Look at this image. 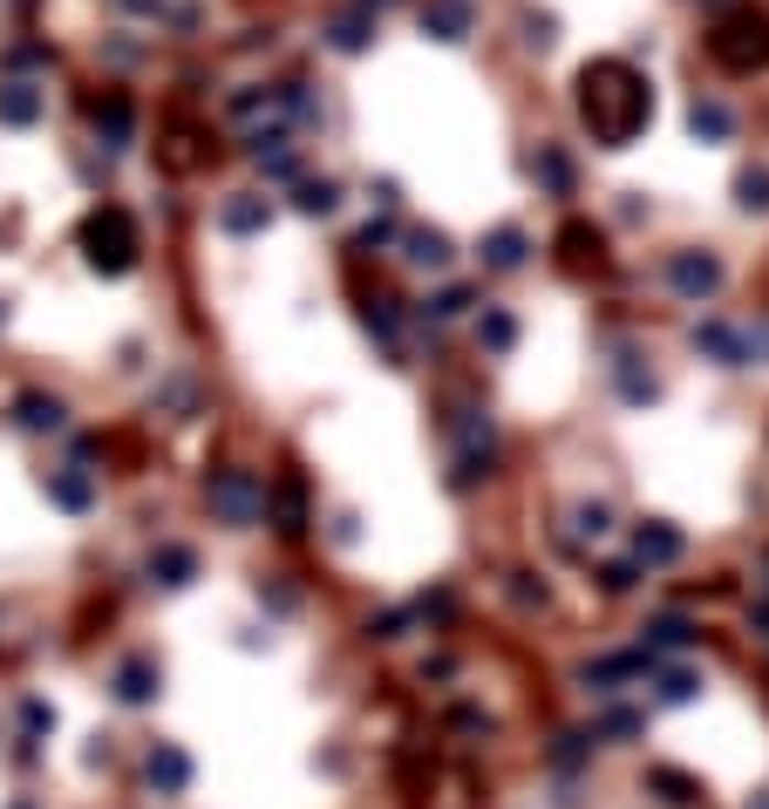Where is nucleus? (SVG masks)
Segmentation results:
<instances>
[{"instance_id":"aec40b11","label":"nucleus","mask_w":769,"mask_h":809,"mask_svg":"<svg viewBox=\"0 0 769 809\" xmlns=\"http://www.w3.org/2000/svg\"><path fill=\"white\" fill-rule=\"evenodd\" d=\"M695 347H708V354H722V368H743V341L728 334V327H702L695 334Z\"/></svg>"},{"instance_id":"4468645a","label":"nucleus","mask_w":769,"mask_h":809,"mask_svg":"<svg viewBox=\"0 0 769 809\" xmlns=\"http://www.w3.org/2000/svg\"><path fill=\"white\" fill-rule=\"evenodd\" d=\"M150 783H157V789H184V783H191V762H184L178 748H157V755H150Z\"/></svg>"},{"instance_id":"f3484780","label":"nucleus","mask_w":769,"mask_h":809,"mask_svg":"<svg viewBox=\"0 0 769 809\" xmlns=\"http://www.w3.org/2000/svg\"><path fill=\"white\" fill-rule=\"evenodd\" d=\"M647 783H654V789H661V796H667L674 809H687V802H702V789H695V783H687V776H681V768H654V776H647Z\"/></svg>"},{"instance_id":"7c9ffc66","label":"nucleus","mask_w":769,"mask_h":809,"mask_svg":"<svg viewBox=\"0 0 769 809\" xmlns=\"http://www.w3.org/2000/svg\"><path fill=\"white\" fill-rule=\"evenodd\" d=\"M116 8H124V14H150V21H157V14H164V0H116Z\"/></svg>"},{"instance_id":"39448f33","label":"nucleus","mask_w":769,"mask_h":809,"mask_svg":"<svg viewBox=\"0 0 769 809\" xmlns=\"http://www.w3.org/2000/svg\"><path fill=\"white\" fill-rule=\"evenodd\" d=\"M42 109H49V96L34 89V83H0V123H8V130L42 123Z\"/></svg>"},{"instance_id":"c85d7f7f","label":"nucleus","mask_w":769,"mask_h":809,"mask_svg":"<svg viewBox=\"0 0 769 809\" xmlns=\"http://www.w3.org/2000/svg\"><path fill=\"white\" fill-rule=\"evenodd\" d=\"M599 585H606V592H627V585H633V564H606Z\"/></svg>"},{"instance_id":"a878e982","label":"nucleus","mask_w":769,"mask_h":809,"mask_svg":"<svg viewBox=\"0 0 769 809\" xmlns=\"http://www.w3.org/2000/svg\"><path fill=\"white\" fill-rule=\"evenodd\" d=\"M279 531H300V483L279 490Z\"/></svg>"},{"instance_id":"9b49d317","label":"nucleus","mask_w":769,"mask_h":809,"mask_svg":"<svg viewBox=\"0 0 769 809\" xmlns=\"http://www.w3.org/2000/svg\"><path fill=\"white\" fill-rule=\"evenodd\" d=\"M96 130L109 137V150H124V143H130V103H124V96L96 103Z\"/></svg>"},{"instance_id":"412c9836","label":"nucleus","mask_w":769,"mask_h":809,"mask_svg":"<svg viewBox=\"0 0 769 809\" xmlns=\"http://www.w3.org/2000/svg\"><path fill=\"white\" fill-rule=\"evenodd\" d=\"M667 558H681V538L647 524V531H640V564H667Z\"/></svg>"},{"instance_id":"bb28decb","label":"nucleus","mask_w":769,"mask_h":809,"mask_svg":"<svg viewBox=\"0 0 769 809\" xmlns=\"http://www.w3.org/2000/svg\"><path fill=\"white\" fill-rule=\"evenodd\" d=\"M687 694H695V673H667L661 680V701H687Z\"/></svg>"},{"instance_id":"f257e3e1","label":"nucleus","mask_w":769,"mask_h":809,"mask_svg":"<svg viewBox=\"0 0 769 809\" xmlns=\"http://www.w3.org/2000/svg\"><path fill=\"white\" fill-rule=\"evenodd\" d=\"M579 116H586L592 143L627 150L647 130V116H654V89H647V75L633 62H592L579 75Z\"/></svg>"},{"instance_id":"2eb2a0df","label":"nucleus","mask_w":769,"mask_h":809,"mask_svg":"<svg viewBox=\"0 0 769 809\" xmlns=\"http://www.w3.org/2000/svg\"><path fill=\"white\" fill-rule=\"evenodd\" d=\"M150 680H157V673H150V660H130L124 673H116V701L143 708V701H150Z\"/></svg>"},{"instance_id":"6ab92c4d","label":"nucleus","mask_w":769,"mask_h":809,"mask_svg":"<svg viewBox=\"0 0 769 809\" xmlns=\"http://www.w3.org/2000/svg\"><path fill=\"white\" fill-rule=\"evenodd\" d=\"M532 171H538V177H545L558 197H573V164H565L558 150H538V157H532Z\"/></svg>"},{"instance_id":"6e6552de","label":"nucleus","mask_w":769,"mask_h":809,"mask_svg":"<svg viewBox=\"0 0 769 809\" xmlns=\"http://www.w3.org/2000/svg\"><path fill=\"white\" fill-rule=\"evenodd\" d=\"M218 225H225L232 238H246V231H266V225H273V205H266V197H232V205L218 212Z\"/></svg>"},{"instance_id":"9d476101","label":"nucleus","mask_w":769,"mask_h":809,"mask_svg":"<svg viewBox=\"0 0 769 809\" xmlns=\"http://www.w3.org/2000/svg\"><path fill=\"white\" fill-rule=\"evenodd\" d=\"M483 266H498V272H517L524 266V231H491V246H483Z\"/></svg>"},{"instance_id":"4be33fe9","label":"nucleus","mask_w":769,"mask_h":809,"mask_svg":"<svg viewBox=\"0 0 769 809\" xmlns=\"http://www.w3.org/2000/svg\"><path fill=\"white\" fill-rule=\"evenodd\" d=\"M477 334H483V347H491V354H504V347L517 341V320H511V313H483Z\"/></svg>"},{"instance_id":"2f4dec72","label":"nucleus","mask_w":769,"mask_h":809,"mask_svg":"<svg viewBox=\"0 0 769 809\" xmlns=\"http://www.w3.org/2000/svg\"><path fill=\"white\" fill-rule=\"evenodd\" d=\"M756 809H769V802H756Z\"/></svg>"},{"instance_id":"ddd939ff","label":"nucleus","mask_w":769,"mask_h":809,"mask_svg":"<svg viewBox=\"0 0 769 809\" xmlns=\"http://www.w3.org/2000/svg\"><path fill=\"white\" fill-rule=\"evenodd\" d=\"M409 266L442 272V266H450V238H442V231H409Z\"/></svg>"},{"instance_id":"5701e85b","label":"nucleus","mask_w":769,"mask_h":809,"mask_svg":"<svg viewBox=\"0 0 769 809\" xmlns=\"http://www.w3.org/2000/svg\"><path fill=\"white\" fill-rule=\"evenodd\" d=\"M736 197H743V212H769V171H743Z\"/></svg>"},{"instance_id":"a211bd4d","label":"nucleus","mask_w":769,"mask_h":809,"mask_svg":"<svg viewBox=\"0 0 769 809\" xmlns=\"http://www.w3.org/2000/svg\"><path fill=\"white\" fill-rule=\"evenodd\" d=\"M687 123H695V137H715V143H722L728 130H736V116H728L722 103H695V116H687Z\"/></svg>"},{"instance_id":"423d86ee","label":"nucleus","mask_w":769,"mask_h":809,"mask_svg":"<svg viewBox=\"0 0 769 809\" xmlns=\"http://www.w3.org/2000/svg\"><path fill=\"white\" fill-rule=\"evenodd\" d=\"M212 504H218L225 517L246 524V517L266 504V490H259V476H218V483H212Z\"/></svg>"},{"instance_id":"f8f14e48","label":"nucleus","mask_w":769,"mask_h":809,"mask_svg":"<svg viewBox=\"0 0 769 809\" xmlns=\"http://www.w3.org/2000/svg\"><path fill=\"white\" fill-rule=\"evenodd\" d=\"M150 572H157V579H164V585H191V572H197V558H191L184 544H164V551H157V558H150Z\"/></svg>"},{"instance_id":"20e7f679","label":"nucleus","mask_w":769,"mask_h":809,"mask_svg":"<svg viewBox=\"0 0 769 809\" xmlns=\"http://www.w3.org/2000/svg\"><path fill=\"white\" fill-rule=\"evenodd\" d=\"M674 287H681L687 300H715V293H722V259H708V252H681V259H674Z\"/></svg>"},{"instance_id":"393cba45","label":"nucleus","mask_w":769,"mask_h":809,"mask_svg":"<svg viewBox=\"0 0 769 809\" xmlns=\"http://www.w3.org/2000/svg\"><path fill=\"white\" fill-rule=\"evenodd\" d=\"M55 504L83 510V504H89V476H55Z\"/></svg>"},{"instance_id":"0eeeda50","label":"nucleus","mask_w":769,"mask_h":809,"mask_svg":"<svg viewBox=\"0 0 769 809\" xmlns=\"http://www.w3.org/2000/svg\"><path fill=\"white\" fill-rule=\"evenodd\" d=\"M423 28L436 34V42H463V34H470V0H429Z\"/></svg>"},{"instance_id":"dca6fc26","label":"nucleus","mask_w":769,"mask_h":809,"mask_svg":"<svg viewBox=\"0 0 769 809\" xmlns=\"http://www.w3.org/2000/svg\"><path fill=\"white\" fill-rule=\"evenodd\" d=\"M21 429H62V401L55 395H21Z\"/></svg>"},{"instance_id":"7ed1b4c3","label":"nucleus","mask_w":769,"mask_h":809,"mask_svg":"<svg viewBox=\"0 0 769 809\" xmlns=\"http://www.w3.org/2000/svg\"><path fill=\"white\" fill-rule=\"evenodd\" d=\"M83 252H89L96 272H130V266H137V225H130V212L103 205V212L83 225Z\"/></svg>"},{"instance_id":"1a4fd4ad","label":"nucleus","mask_w":769,"mask_h":809,"mask_svg":"<svg viewBox=\"0 0 769 809\" xmlns=\"http://www.w3.org/2000/svg\"><path fill=\"white\" fill-rule=\"evenodd\" d=\"M328 42H334L341 55H361V48L375 42V21H369V14H341V21H328Z\"/></svg>"},{"instance_id":"f03ea898","label":"nucleus","mask_w":769,"mask_h":809,"mask_svg":"<svg viewBox=\"0 0 769 809\" xmlns=\"http://www.w3.org/2000/svg\"><path fill=\"white\" fill-rule=\"evenodd\" d=\"M708 55H715L722 68H736V75H749V68H769V14H756V8L728 14V21L708 34Z\"/></svg>"},{"instance_id":"c756f323","label":"nucleus","mask_w":769,"mask_h":809,"mask_svg":"<svg viewBox=\"0 0 769 809\" xmlns=\"http://www.w3.org/2000/svg\"><path fill=\"white\" fill-rule=\"evenodd\" d=\"M606 524H613V517H606L599 504H586V510H579V531H592V538H599V531H606Z\"/></svg>"},{"instance_id":"b1692460","label":"nucleus","mask_w":769,"mask_h":809,"mask_svg":"<svg viewBox=\"0 0 769 809\" xmlns=\"http://www.w3.org/2000/svg\"><path fill=\"white\" fill-rule=\"evenodd\" d=\"M300 212H307V218L341 212V191H334V184H307V191H300Z\"/></svg>"},{"instance_id":"cd10ccee","label":"nucleus","mask_w":769,"mask_h":809,"mask_svg":"<svg viewBox=\"0 0 769 809\" xmlns=\"http://www.w3.org/2000/svg\"><path fill=\"white\" fill-rule=\"evenodd\" d=\"M654 639H667V646H681V639H695V626H687V619H654Z\"/></svg>"}]
</instances>
